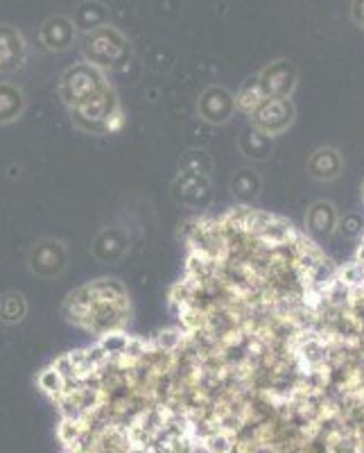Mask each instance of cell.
I'll return each mask as SVG.
<instances>
[{"mask_svg":"<svg viewBox=\"0 0 364 453\" xmlns=\"http://www.w3.org/2000/svg\"><path fill=\"white\" fill-rule=\"evenodd\" d=\"M229 188H231V196L236 197L238 204L254 206V202H256L262 193V177L258 175L256 168H249V165H246V168H240L233 173Z\"/></svg>","mask_w":364,"mask_h":453,"instance_id":"15","label":"cell"},{"mask_svg":"<svg viewBox=\"0 0 364 453\" xmlns=\"http://www.w3.org/2000/svg\"><path fill=\"white\" fill-rule=\"evenodd\" d=\"M306 173L315 181H335L344 173V157L333 145H322L306 161Z\"/></svg>","mask_w":364,"mask_h":453,"instance_id":"13","label":"cell"},{"mask_svg":"<svg viewBox=\"0 0 364 453\" xmlns=\"http://www.w3.org/2000/svg\"><path fill=\"white\" fill-rule=\"evenodd\" d=\"M39 42L50 52H66L78 42V27L72 26L68 16H50L42 23Z\"/></svg>","mask_w":364,"mask_h":453,"instance_id":"12","label":"cell"},{"mask_svg":"<svg viewBox=\"0 0 364 453\" xmlns=\"http://www.w3.org/2000/svg\"><path fill=\"white\" fill-rule=\"evenodd\" d=\"M129 250H132V234L127 226L111 222L104 225L91 242V254L98 263L104 265H118L127 258Z\"/></svg>","mask_w":364,"mask_h":453,"instance_id":"9","label":"cell"},{"mask_svg":"<svg viewBox=\"0 0 364 453\" xmlns=\"http://www.w3.org/2000/svg\"><path fill=\"white\" fill-rule=\"evenodd\" d=\"M256 84L262 98H292L299 87V71L294 62L278 57L261 68V73L256 75Z\"/></svg>","mask_w":364,"mask_h":453,"instance_id":"7","label":"cell"},{"mask_svg":"<svg viewBox=\"0 0 364 453\" xmlns=\"http://www.w3.org/2000/svg\"><path fill=\"white\" fill-rule=\"evenodd\" d=\"M68 265H71V252L62 238H39L27 252V270L32 277L42 281H55L66 273Z\"/></svg>","mask_w":364,"mask_h":453,"instance_id":"4","label":"cell"},{"mask_svg":"<svg viewBox=\"0 0 364 453\" xmlns=\"http://www.w3.org/2000/svg\"><path fill=\"white\" fill-rule=\"evenodd\" d=\"M238 150H240V155L245 157L246 161H252V164H262V161L272 159L274 139L261 134L258 129H254L252 125H249V127L240 134V139H238Z\"/></svg>","mask_w":364,"mask_h":453,"instance_id":"16","label":"cell"},{"mask_svg":"<svg viewBox=\"0 0 364 453\" xmlns=\"http://www.w3.org/2000/svg\"><path fill=\"white\" fill-rule=\"evenodd\" d=\"M111 91H113V84L109 82L107 73L91 66V64L87 62L68 66L66 71L62 73L59 87H57L59 100H62L64 107L68 109V113L88 107V104L93 103H98L100 98H104V96Z\"/></svg>","mask_w":364,"mask_h":453,"instance_id":"2","label":"cell"},{"mask_svg":"<svg viewBox=\"0 0 364 453\" xmlns=\"http://www.w3.org/2000/svg\"><path fill=\"white\" fill-rule=\"evenodd\" d=\"M170 196L186 209H206L213 197V181L209 173L193 168H179L170 184Z\"/></svg>","mask_w":364,"mask_h":453,"instance_id":"6","label":"cell"},{"mask_svg":"<svg viewBox=\"0 0 364 453\" xmlns=\"http://www.w3.org/2000/svg\"><path fill=\"white\" fill-rule=\"evenodd\" d=\"M351 19H353L355 26L364 30V0H353L351 3Z\"/></svg>","mask_w":364,"mask_h":453,"instance_id":"22","label":"cell"},{"mask_svg":"<svg viewBox=\"0 0 364 453\" xmlns=\"http://www.w3.org/2000/svg\"><path fill=\"white\" fill-rule=\"evenodd\" d=\"M27 62L26 36L19 27L3 23L0 26V73L21 71Z\"/></svg>","mask_w":364,"mask_h":453,"instance_id":"10","label":"cell"},{"mask_svg":"<svg viewBox=\"0 0 364 453\" xmlns=\"http://www.w3.org/2000/svg\"><path fill=\"white\" fill-rule=\"evenodd\" d=\"M62 315L68 325L102 338L127 329L133 309L127 286L120 279L100 277L71 290L64 299Z\"/></svg>","mask_w":364,"mask_h":453,"instance_id":"1","label":"cell"},{"mask_svg":"<svg viewBox=\"0 0 364 453\" xmlns=\"http://www.w3.org/2000/svg\"><path fill=\"white\" fill-rule=\"evenodd\" d=\"M72 26L78 27V32H91L95 27H102L109 23V10L100 0H84L80 3L75 14H72Z\"/></svg>","mask_w":364,"mask_h":453,"instance_id":"17","label":"cell"},{"mask_svg":"<svg viewBox=\"0 0 364 453\" xmlns=\"http://www.w3.org/2000/svg\"><path fill=\"white\" fill-rule=\"evenodd\" d=\"M362 218L358 213H349V216L339 218V225L337 229L344 234L346 238H355V236H362L364 229H362Z\"/></svg>","mask_w":364,"mask_h":453,"instance_id":"21","label":"cell"},{"mask_svg":"<svg viewBox=\"0 0 364 453\" xmlns=\"http://www.w3.org/2000/svg\"><path fill=\"white\" fill-rule=\"evenodd\" d=\"M294 120H297V107L292 98H265L249 116L252 127L269 139L285 134Z\"/></svg>","mask_w":364,"mask_h":453,"instance_id":"5","label":"cell"},{"mask_svg":"<svg viewBox=\"0 0 364 453\" xmlns=\"http://www.w3.org/2000/svg\"><path fill=\"white\" fill-rule=\"evenodd\" d=\"M362 200H364V186H362Z\"/></svg>","mask_w":364,"mask_h":453,"instance_id":"23","label":"cell"},{"mask_svg":"<svg viewBox=\"0 0 364 453\" xmlns=\"http://www.w3.org/2000/svg\"><path fill=\"white\" fill-rule=\"evenodd\" d=\"M303 225H306V234H308L313 241H323V238H330L337 232L339 225V211L337 206L330 200H317L308 206L306 218H303Z\"/></svg>","mask_w":364,"mask_h":453,"instance_id":"11","label":"cell"},{"mask_svg":"<svg viewBox=\"0 0 364 453\" xmlns=\"http://www.w3.org/2000/svg\"><path fill=\"white\" fill-rule=\"evenodd\" d=\"M30 313L27 297L21 290H5L0 295V322L5 326H19Z\"/></svg>","mask_w":364,"mask_h":453,"instance_id":"18","label":"cell"},{"mask_svg":"<svg viewBox=\"0 0 364 453\" xmlns=\"http://www.w3.org/2000/svg\"><path fill=\"white\" fill-rule=\"evenodd\" d=\"M195 111L201 123L222 127V125L231 123V119L236 116V96L222 84H209L197 98Z\"/></svg>","mask_w":364,"mask_h":453,"instance_id":"8","label":"cell"},{"mask_svg":"<svg viewBox=\"0 0 364 453\" xmlns=\"http://www.w3.org/2000/svg\"><path fill=\"white\" fill-rule=\"evenodd\" d=\"M262 100L265 98H262L261 88H258L256 78L246 80V82L240 87V91L236 93V107L238 111H242L245 116H252V111L262 103Z\"/></svg>","mask_w":364,"mask_h":453,"instance_id":"19","label":"cell"},{"mask_svg":"<svg viewBox=\"0 0 364 453\" xmlns=\"http://www.w3.org/2000/svg\"><path fill=\"white\" fill-rule=\"evenodd\" d=\"M179 168L201 170V173H213V159L209 157L206 150H188L179 161Z\"/></svg>","mask_w":364,"mask_h":453,"instance_id":"20","label":"cell"},{"mask_svg":"<svg viewBox=\"0 0 364 453\" xmlns=\"http://www.w3.org/2000/svg\"><path fill=\"white\" fill-rule=\"evenodd\" d=\"M27 96L19 84L0 82V127L14 125L26 116Z\"/></svg>","mask_w":364,"mask_h":453,"instance_id":"14","label":"cell"},{"mask_svg":"<svg viewBox=\"0 0 364 453\" xmlns=\"http://www.w3.org/2000/svg\"><path fill=\"white\" fill-rule=\"evenodd\" d=\"M80 48H82L84 62L104 73L118 68L129 55L127 36L118 27H113L111 23L95 27L91 32H84L80 36Z\"/></svg>","mask_w":364,"mask_h":453,"instance_id":"3","label":"cell"}]
</instances>
